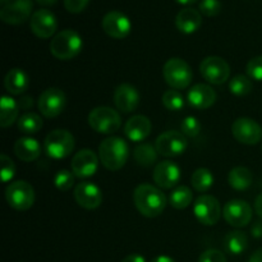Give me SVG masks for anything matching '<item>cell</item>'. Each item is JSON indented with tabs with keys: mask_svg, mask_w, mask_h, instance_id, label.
I'll return each instance as SVG.
<instances>
[{
	"mask_svg": "<svg viewBox=\"0 0 262 262\" xmlns=\"http://www.w3.org/2000/svg\"><path fill=\"white\" fill-rule=\"evenodd\" d=\"M133 202L141 215L146 217H156L165 210L166 196L158 186L142 183L133 191Z\"/></svg>",
	"mask_w": 262,
	"mask_h": 262,
	"instance_id": "obj_1",
	"label": "cell"
},
{
	"mask_svg": "<svg viewBox=\"0 0 262 262\" xmlns=\"http://www.w3.org/2000/svg\"><path fill=\"white\" fill-rule=\"evenodd\" d=\"M129 146L123 138L110 136L99 146V159L104 168L110 171L120 170L129 158Z\"/></svg>",
	"mask_w": 262,
	"mask_h": 262,
	"instance_id": "obj_2",
	"label": "cell"
},
{
	"mask_svg": "<svg viewBox=\"0 0 262 262\" xmlns=\"http://www.w3.org/2000/svg\"><path fill=\"white\" fill-rule=\"evenodd\" d=\"M83 48L81 35L74 30H63L56 33L50 42V53L59 60H71L76 58Z\"/></svg>",
	"mask_w": 262,
	"mask_h": 262,
	"instance_id": "obj_3",
	"label": "cell"
},
{
	"mask_svg": "<svg viewBox=\"0 0 262 262\" xmlns=\"http://www.w3.org/2000/svg\"><path fill=\"white\" fill-rule=\"evenodd\" d=\"M163 76L173 90H184L193 81V71L186 60L171 58L163 67Z\"/></svg>",
	"mask_w": 262,
	"mask_h": 262,
	"instance_id": "obj_4",
	"label": "cell"
},
{
	"mask_svg": "<svg viewBox=\"0 0 262 262\" xmlns=\"http://www.w3.org/2000/svg\"><path fill=\"white\" fill-rule=\"evenodd\" d=\"M74 136L67 129H54L49 133L43 141V150L46 155L55 160L66 159L73 152Z\"/></svg>",
	"mask_w": 262,
	"mask_h": 262,
	"instance_id": "obj_5",
	"label": "cell"
},
{
	"mask_svg": "<svg viewBox=\"0 0 262 262\" xmlns=\"http://www.w3.org/2000/svg\"><path fill=\"white\" fill-rule=\"evenodd\" d=\"M87 120L90 127L101 135H113L122 127L120 114L109 106H97L92 109Z\"/></svg>",
	"mask_w": 262,
	"mask_h": 262,
	"instance_id": "obj_6",
	"label": "cell"
},
{
	"mask_svg": "<svg viewBox=\"0 0 262 262\" xmlns=\"http://www.w3.org/2000/svg\"><path fill=\"white\" fill-rule=\"evenodd\" d=\"M8 205L17 211H27L35 204V189L28 182H12L5 189Z\"/></svg>",
	"mask_w": 262,
	"mask_h": 262,
	"instance_id": "obj_7",
	"label": "cell"
},
{
	"mask_svg": "<svg viewBox=\"0 0 262 262\" xmlns=\"http://www.w3.org/2000/svg\"><path fill=\"white\" fill-rule=\"evenodd\" d=\"M32 9V0H0V19L7 25H22L31 19Z\"/></svg>",
	"mask_w": 262,
	"mask_h": 262,
	"instance_id": "obj_8",
	"label": "cell"
},
{
	"mask_svg": "<svg viewBox=\"0 0 262 262\" xmlns=\"http://www.w3.org/2000/svg\"><path fill=\"white\" fill-rule=\"evenodd\" d=\"M193 214L202 225L212 227L217 224L222 216V206L219 200L211 194H201L194 201Z\"/></svg>",
	"mask_w": 262,
	"mask_h": 262,
	"instance_id": "obj_9",
	"label": "cell"
},
{
	"mask_svg": "<svg viewBox=\"0 0 262 262\" xmlns=\"http://www.w3.org/2000/svg\"><path fill=\"white\" fill-rule=\"evenodd\" d=\"M200 72L205 81L211 84H223L229 79L230 67L220 56H207L200 64Z\"/></svg>",
	"mask_w": 262,
	"mask_h": 262,
	"instance_id": "obj_10",
	"label": "cell"
},
{
	"mask_svg": "<svg viewBox=\"0 0 262 262\" xmlns=\"http://www.w3.org/2000/svg\"><path fill=\"white\" fill-rule=\"evenodd\" d=\"M67 104L66 94L60 89L50 87L40 95L37 101L38 112L45 118H56L63 113Z\"/></svg>",
	"mask_w": 262,
	"mask_h": 262,
	"instance_id": "obj_11",
	"label": "cell"
},
{
	"mask_svg": "<svg viewBox=\"0 0 262 262\" xmlns=\"http://www.w3.org/2000/svg\"><path fill=\"white\" fill-rule=\"evenodd\" d=\"M186 136L182 132H176V130H168L159 136L155 141V147L158 150L159 155H163L165 158H176V156L182 155L187 150Z\"/></svg>",
	"mask_w": 262,
	"mask_h": 262,
	"instance_id": "obj_12",
	"label": "cell"
},
{
	"mask_svg": "<svg viewBox=\"0 0 262 262\" xmlns=\"http://www.w3.org/2000/svg\"><path fill=\"white\" fill-rule=\"evenodd\" d=\"M232 135L243 145H257L262 140V127L251 118H238L232 124Z\"/></svg>",
	"mask_w": 262,
	"mask_h": 262,
	"instance_id": "obj_13",
	"label": "cell"
},
{
	"mask_svg": "<svg viewBox=\"0 0 262 262\" xmlns=\"http://www.w3.org/2000/svg\"><path fill=\"white\" fill-rule=\"evenodd\" d=\"M252 207L243 200H230L223 209V216L225 222L235 228H243L252 220Z\"/></svg>",
	"mask_w": 262,
	"mask_h": 262,
	"instance_id": "obj_14",
	"label": "cell"
},
{
	"mask_svg": "<svg viewBox=\"0 0 262 262\" xmlns=\"http://www.w3.org/2000/svg\"><path fill=\"white\" fill-rule=\"evenodd\" d=\"M101 27L107 36L117 40L125 38L132 31L130 19L119 10H112L106 13L101 20Z\"/></svg>",
	"mask_w": 262,
	"mask_h": 262,
	"instance_id": "obj_15",
	"label": "cell"
},
{
	"mask_svg": "<svg viewBox=\"0 0 262 262\" xmlns=\"http://www.w3.org/2000/svg\"><path fill=\"white\" fill-rule=\"evenodd\" d=\"M99 155H96L90 148H83L74 154V156L72 158V173L77 178H90L96 174L97 169H99Z\"/></svg>",
	"mask_w": 262,
	"mask_h": 262,
	"instance_id": "obj_16",
	"label": "cell"
},
{
	"mask_svg": "<svg viewBox=\"0 0 262 262\" xmlns=\"http://www.w3.org/2000/svg\"><path fill=\"white\" fill-rule=\"evenodd\" d=\"M181 168L174 161H160L154 168V182L161 189L176 188L177 184L181 181Z\"/></svg>",
	"mask_w": 262,
	"mask_h": 262,
	"instance_id": "obj_17",
	"label": "cell"
},
{
	"mask_svg": "<svg viewBox=\"0 0 262 262\" xmlns=\"http://www.w3.org/2000/svg\"><path fill=\"white\" fill-rule=\"evenodd\" d=\"M30 28L38 38H50L58 30V20L50 10H36L30 19Z\"/></svg>",
	"mask_w": 262,
	"mask_h": 262,
	"instance_id": "obj_18",
	"label": "cell"
},
{
	"mask_svg": "<svg viewBox=\"0 0 262 262\" xmlns=\"http://www.w3.org/2000/svg\"><path fill=\"white\" fill-rule=\"evenodd\" d=\"M74 200L86 210H95L102 204V191L92 182H81L74 188Z\"/></svg>",
	"mask_w": 262,
	"mask_h": 262,
	"instance_id": "obj_19",
	"label": "cell"
},
{
	"mask_svg": "<svg viewBox=\"0 0 262 262\" xmlns=\"http://www.w3.org/2000/svg\"><path fill=\"white\" fill-rule=\"evenodd\" d=\"M114 104L123 114L135 112L140 105V94L137 89L129 83H122L114 91Z\"/></svg>",
	"mask_w": 262,
	"mask_h": 262,
	"instance_id": "obj_20",
	"label": "cell"
},
{
	"mask_svg": "<svg viewBox=\"0 0 262 262\" xmlns=\"http://www.w3.org/2000/svg\"><path fill=\"white\" fill-rule=\"evenodd\" d=\"M187 101L197 110L209 109L216 101V92L210 84L197 83L187 92Z\"/></svg>",
	"mask_w": 262,
	"mask_h": 262,
	"instance_id": "obj_21",
	"label": "cell"
},
{
	"mask_svg": "<svg viewBox=\"0 0 262 262\" xmlns=\"http://www.w3.org/2000/svg\"><path fill=\"white\" fill-rule=\"evenodd\" d=\"M152 130L151 120L145 115H133L124 125V135L132 142H142Z\"/></svg>",
	"mask_w": 262,
	"mask_h": 262,
	"instance_id": "obj_22",
	"label": "cell"
},
{
	"mask_svg": "<svg viewBox=\"0 0 262 262\" xmlns=\"http://www.w3.org/2000/svg\"><path fill=\"white\" fill-rule=\"evenodd\" d=\"M202 25V14L194 8H183L176 17V27L184 35H191L199 31Z\"/></svg>",
	"mask_w": 262,
	"mask_h": 262,
	"instance_id": "obj_23",
	"label": "cell"
},
{
	"mask_svg": "<svg viewBox=\"0 0 262 262\" xmlns=\"http://www.w3.org/2000/svg\"><path fill=\"white\" fill-rule=\"evenodd\" d=\"M14 154L19 160L31 163L37 160L41 155V146L35 138L20 137L14 143Z\"/></svg>",
	"mask_w": 262,
	"mask_h": 262,
	"instance_id": "obj_24",
	"label": "cell"
},
{
	"mask_svg": "<svg viewBox=\"0 0 262 262\" xmlns=\"http://www.w3.org/2000/svg\"><path fill=\"white\" fill-rule=\"evenodd\" d=\"M4 86L10 95L23 94L30 86L28 74L20 68L10 69L4 78Z\"/></svg>",
	"mask_w": 262,
	"mask_h": 262,
	"instance_id": "obj_25",
	"label": "cell"
},
{
	"mask_svg": "<svg viewBox=\"0 0 262 262\" xmlns=\"http://www.w3.org/2000/svg\"><path fill=\"white\" fill-rule=\"evenodd\" d=\"M252 171L246 166H235L228 174V183L235 191H246L252 186Z\"/></svg>",
	"mask_w": 262,
	"mask_h": 262,
	"instance_id": "obj_26",
	"label": "cell"
},
{
	"mask_svg": "<svg viewBox=\"0 0 262 262\" xmlns=\"http://www.w3.org/2000/svg\"><path fill=\"white\" fill-rule=\"evenodd\" d=\"M18 114H19V104L8 95L2 96V101H0V127H10L17 120Z\"/></svg>",
	"mask_w": 262,
	"mask_h": 262,
	"instance_id": "obj_27",
	"label": "cell"
},
{
	"mask_svg": "<svg viewBox=\"0 0 262 262\" xmlns=\"http://www.w3.org/2000/svg\"><path fill=\"white\" fill-rule=\"evenodd\" d=\"M248 246V237L242 230H233L224 238V247L228 253L233 256L242 255Z\"/></svg>",
	"mask_w": 262,
	"mask_h": 262,
	"instance_id": "obj_28",
	"label": "cell"
},
{
	"mask_svg": "<svg viewBox=\"0 0 262 262\" xmlns=\"http://www.w3.org/2000/svg\"><path fill=\"white\" fill-rule=\"evenodd\" d=\"M158 150L150 143H141L133 150V158L136 163L143 168H150L158 161Z\"/></svg>",
	"mask_w": 262,
	"mask_h": 262,
	"instance_id": "obj_29",
	"label": "cell"
},
{
	"mask_svg": "<svg viewBox=\"0 0 262 262\" xmlns=\"http://www.w3.org/2000/svg\"><path fill=\"white\" fill-rule=\"evenodd\" d=\"M42 125L43 123L40 115L31 112L20 115L17 122L18 129L25 133V135H36V133L42 129Z\"/></svg>",
	"mask_w": 262,
	"mask_h": 262,
	"instance_id": "obj_30",
	"label": "cell"
},
{
	"mask_svg": "<svg viewBox=\"0 0 262 262\" xmlns=\"http://www.w3.org/2000/svg\"><path fill=\"white\" fill-rule=\"evenodd\" d=\"M192 201H193V192L188 186H177L169 197V202L177 210L187 209Z\"/></svg>",
	"mask_w": 262,
	"mask_h": 262,
	"instance_id": "obj_31",
	"label": "cell"
},
{
	"mask_svg": "<svg viewBox=\"0 0 262 262\" xmlns=\"http://www.w3.org/2000/svg\"><path fill=\"white\" fill-rule=\"evenodd\" d=\"M214 174L206 168H199L197 170H194V173L191 177L192 187L194 188V191L200 192V193H205V192L209 191L214 186Z\"/></svg>",
	"mask_w": 262,
	"mask_h": 262,
	"instance_id": "obj_32",
	"label": "cell"
},
{
	"mask_svg": "<svg viewBox=\"0 0 262 262\" xmlns=\"http://www.w3.org/2000/svg\"><path fill=\"white\" fill-rule=\"evenodd\" d=\"M253 89L252 79L246 74H238L229 81V91L235 96H246Z\"/></svg>",
	"mask_w": 262,
	"mask_h": 262,
	"instance_id": "obj_33",
	"label": "cell"
},
{
	"mask_svg": "<svg viewBox=\"0 0 262 262\" xmlns=\"http://www.w3.org/2000/svg\"><path fill=\"white\" fill-rule=\"evenodd\" d=\"M163 105L170 112H179L184 107V97L178 90H168L161 97Z\"/></svg>",
	"mask_w": 262,
	"mask_h": 262,
	"instance_id": "obj_34",
	"label": "cell"
},
{
	"mask_svg": "<svg viewBox=\"0 0 262 262\" xmlns=\"http://www.w3.org/2000/svg\"><path fill=\"white\" fill-rule=\"evenodd\" d=\"M74 184V174L67 169H61L54 177V186L59 191H69Z\"/></svg>",
	"mask_w": 262,
	"mask_h": 262,
	"instance_id": "obj_35",
	"label": "cell"
},
{
	"mask_svg": "<svg viewBox=\"0 0 262 262\" xmlns=\"http://www.w3.org/2000/svg\"><path fill=\"white\" fill-rule=\"evenodd\" d=\"M181 132L186 137L194 138L201 132V123L199 122L196 117H187L184 118L181 124Z\"/></svg>",
	"mask_w": 262,
	"mask_h": 262,
	"instance_id": "obj_36",
	"label": "cell"
},
{
	"mask_svg": "<svg viewBox=\"0 0 262 262\" xmlns=\"http://www.w3.org/2000/svg\"><path fill=\"white\" fill-rule=\"evenodd\" d=\"M0 163H2V181L3 183H8L15 176V164L5 154L0 155Z\"/></svg>",
	"mask_w": 262,
	"mask_h": 262,
	"instance_id": "obj_37",
	"label": "cell"
},
{
	"mask_svg": "<svg viewBox=\"0 0 262 262\" xmlns=\"http://www.w3.org/2000/svg\"><path fill=\"white\" fill-rule=\"evenodd\" d=\"M199 9L205 17H216L222 12V3L220 0H201Z\"/></svg>",
	"mask_w": 262,
	"mask_h": 262,
	"instance_id": "obj_38",
	"label": "cell"
},
{
	"mask_svg": "<svg viewBox=\"0 0 262 262\" xmlns=\"http://www.w3.org/2000/svg\"><path fill=\"white\" fill-rule=\"evenodd\" d=\"M246 71H247V76L252 81L262 82V55L251 59L247 63Z\"/></svg>",
	"mask_w": 262,
	"mask_h": 262,
	"instance_id": "obj_39",
	"label": "cell"
},
{
	"mask_svg": "<svg viewBox=\"0 0 262 262\" xmlns=\"http://www.w3.org/2000/svg\"><path fill=\"white\" fill-rule=\"evenodd\" d=\"M199 262H227L225 255L219 250H206L201 253Z\"/></svg>",
	"mask_w": 262,
	"mask_h": 262,
	"instance_id": "obj_40",
	"label": "cell"
},
{
	"mask_svg": "<svg viewBox=\"0 0 262 262\" xmlns=\"http://www.w3.org/2000/svg\"><path fill=\"white\" fill-rule=\"evenodd\" d=\"M89 3L90 0H64V7L69 13L78 14L86 9Z\"/></svg>",
	"mask_w": 262,
	"mask_h": 262,
	"instance_id": "obj_41",
	"label": "cell"
},
{
	"mask_svg": "<svg viewBox=\"0 0 262 262\" xmlns=\"http://www.w3.org/2000/svg\"><path fill=\"white\" fill-rule=\"evenodd\" d=\"M251 234L255 238H262V220L253 223L252 227H251Z\"/></svg>",
	"mask_w": 262,
	"mask_h": 262,
	"instance_id": "obj_42",
	"label": "cell"
},
{
	"mask_svg": "<svg viewBox=\"0 0 262 262\" xmlns=\"http://www.w3.org/2000/svg\"><path fill=\"white\" fill-rule=\"evenodd\" d=\"M122 262H146V260L140 253H132V255H128L127 257L123 258Z\"/></svg>",
	"mask_w": 262,
	"mask_h": 262,
	"instance_id": "obj_43",
	"label": "cell"
},
{
	"mask_svg": "<svg viewBox=\"0 0 262 262\" xmlns=\"http://www.w3.org/2000/svg\"><path fill=\"white\" fill-rule=\"evenodd\" d=\"M255 210L256 214L262 219V193L258 194L255 200Z\"/></svg>",
	"mask_w": 262,
	"mask_h": 262,
	"instance_id": "obj_44",
	"label": "cell"
},
{
	"mask_svg": "<svg viewBox=\"0 0 262 262\" xmlns=\"http://www.w3.org/2000/svg\"><path fill=\"white\" fill-rule=\"evenodd\" d=\"M248 262H262V248L257 250L256 252H253Z\"/></svg>",
	"mask_w": 262,
	"mask_h": 262,
	"instance_id": "obj_45",
	"label": "cell"
},
{
	"mask_svg": "<svg viewBox=\"0 0 262 262\" xmlns=\"http://www.w3.org/2000/svg\"><path fill=\"white\" fill-rule=\"evenodd\" d=\"M151 262H177L174 258L169 257V256L166 255H160V256H156L155 258H154Z\"/></svg>",
	"mask_w": 262,
	"mask_h": 262,
	"instance_id": "obj_46",
	"label": "cell"
},
{
	"mask_svg": "<svg viewBox=\"0 0 262 262\" xmlns=\"http://www.w3.org/2000/svg\"><path fill=\"white\" fill-rule=\"evenodd\" d=\"M36 2H37V4L42 5V7H53L58 3V0H36Z\"/></svg>",
	"mask_w": 262,
	"mask_h": 262,
	"instance_id": "obj_47",
	"label": "cell"
},
{
	"mask_svg": "<svg viewBox=\"0 0 262 262\" xmlns=\"http://www.w3.org/2000/svg\"><path fill=\"white\" fill-rule=\"evenodd\" d=\"M176 2L179 3V4H182V5H191V4H194L197 0H176Z\"/></svg>",
	"mask_w": 262,
	"mask_h": 262,
	"instance_id": "obj_48",
	"label": "cell"
}]
</instances>
